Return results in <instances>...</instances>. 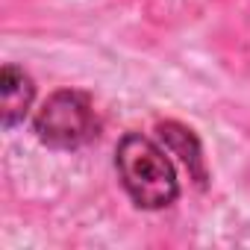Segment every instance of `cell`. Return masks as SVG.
Instances as JSON below:
<instances>
[{
	"mask_svg": "<svg viewBox=\"0 0 250 250\" xmlns=\"http://www.w3.org/2000/svg\"><path fill=\"white\" fill-rule=\"evenodd\" d=\"M33 97H36V85L30 74H24L15 65H3V71H0V118H3V127H15L27 118Z\"/></svg>",
	"mask_w": 250,
	"mask_h": 250,
	"instance_id": "3957f363",
	"label": "cell"
},
{
	"mask_svg": "<svg viewBox=\"0 0 250 250\" xmlns=\"http://www.w3.org/2000/svg\"><path fill=\"white\" fill-rule=\"evenodd\" d=\"M33 127L42 145L56 150H74L97 136V118L91 100L83 91L65 88L44 100V106L36 112Z\"/></svg>",
	"mask_w": 250,
	"mask_h": 250,
	"instance_id": "7a4b0ae2",
	"label": "cell"
},
{
	"mask_svg": "<svg viewBox=\"0 0 250 250\" xmlns=\"http://www.w3.org/2000/svg\"><path fill=\"white\" fill-rule=\"evenodd\" d=\"M115 168H118L121 186L127 188L133 203L142 209H165L180 194L177 171L165 156V150L139 133H130L118 142Z\"/></svg>",
	"mask_w": 250,
	"mask_h": 250,
	"instance_id": "6da1fadb",
	"label": "cell"
},
{
	"mask_svg": "<svg viewBox=\"0 0 250 250\" xmlns=\"http://www.w3.org/2000/svg\"><path fill=\"white\" fill-rule=\"evenodd\" d=\"M159 136H162L165 147H168L174 156H180L183 165L188 168V174L203 186V183H206V165H203V150H200L197 136H194L188 127L177 124V121H165V124H159Z\"/></svg>",
	"mask_w": 250,
	"mask_h": 250,
	"instance_id": "277c9868",
	"label": "cell"
}]
</instances>
